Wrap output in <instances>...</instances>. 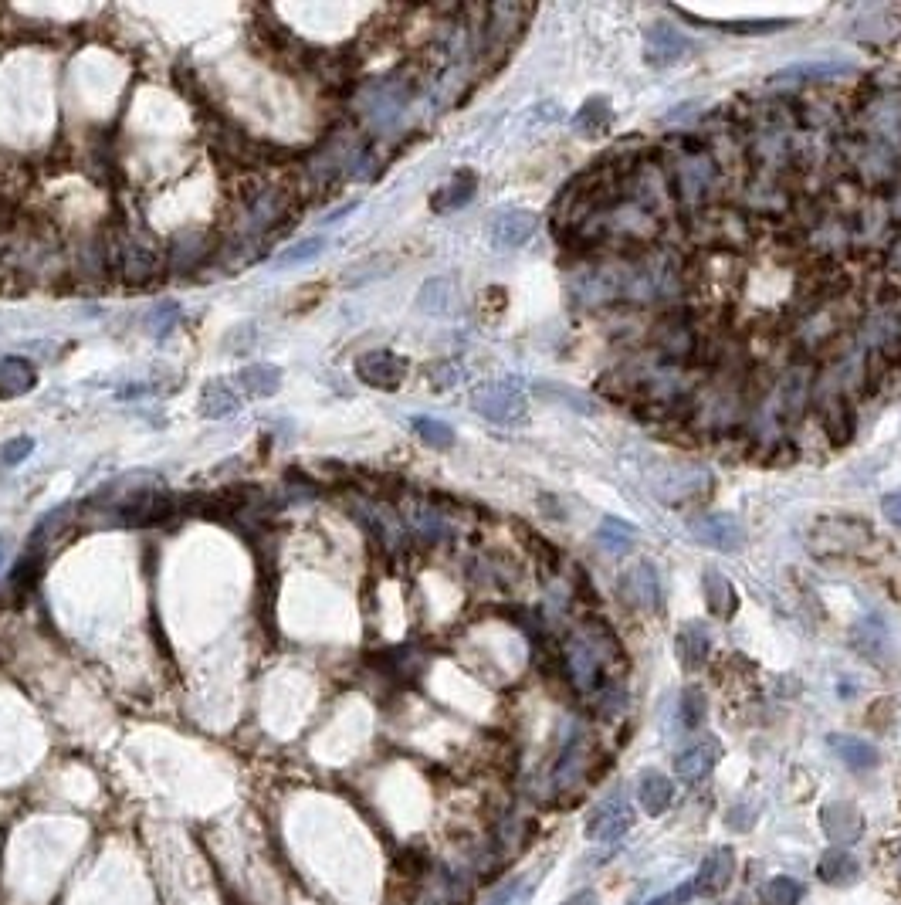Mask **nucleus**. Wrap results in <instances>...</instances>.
Instances as JSON below:
<instances>
[{
  "mask_svg": "<svg viewBox=\"0 0 901 905\" xmlns=\"http://www.w3.org/2000/svg\"><path fill=\"white\" fill-rule=\"evenodd\" d=\"M116 265H119V272L126 275V282L146 285L150 278L160 275L163 261H160V255H156L150 245H143V241H122L119 255H116Z\"/></svg>",
  "mask_w": 901,
  "mask_h": 905,
  "instance_id": "23",
  "label": "nucleus"
},
{
  "mask_svg": "<svg viewBox=\"0 0 901 905\" xmlns=\"http://www.w3.org/2000/svg\"><path fill=\"white\" fill-rule=\"evenodd\" d=\"M688 533L715 553H739L746 546V529L732 512H702L688 519Z\"/></svg>",
  "mask_w": 901,
  "mask_h": 905,
  "instance_id": "11",
  "label": "nucleus"
},
{
  "mask_svg": "<svg viewBox=\"0 0 901 905\" xmlns=\"http://www.w3.org/2000/svg\"><path fill=\"white\" fill-rule=\"evenodd\" d=\"M841 156L851 180L861 190H881V194H888V190H895L901 184V156L891 146L878 143V139L857 133V129L841 136Z\"/></svg>",
  "mask_w": 901,
  "mask_h": 905,
  "instance_id": "4",
  "label": "nucleus"
},
{
  "mask_svg": "<svg viewBox=\"0 0 901 905\" xmlns=\"http://www.w3.org/2000/svg\"><path fill=\"white\" fill-rule=\"evenodd\" d=\"M542 397H566L570 400V411H580V414H593V400L583 397V394H570V390H559V387H539Z\"/></svg>",
  "mask_w": 901,
  "mask_h": 905,
  "instance_id": "48",
  "label": "nucleus"
},
{
  "mask_svg": "<svg viewBox=\"0 0 901 905\" xmlns=\"http://www.w3.org/2000/svg\"><path fill=\"white\" fill-rule=\"evenodd\" d=\"M590 767H593V746H590V736L580 733L563 746V753H559L556 770H553V783L559 790L583 787V780L590 777Z\"/></svg>",
  "mask_w": 901,
  "mask_h": 905,
  "instance_id": "19",
  "label": "nucleus"
},
{
  "mask_svg": "<svg viewBox=\"0 0 901 905\" xmlns=\"http://www.w3.org/2000/svg\"><path fill=\"white\" fill-rule=\"evenodd\" d=\"M471 407L492 424H519L529 411V397L519 380H488L471 390Z\"/></svg>",
  "mask_w": 901,
  "mask_h": 905,
  "instance_id": "8",
  "label": "nucleus"
},
{
  "mask_svg": "<svg viewBox=\"0 0 901 905\" xmlns=\"http://www.w3.org/2000/svg\"><path fill=\"white\" fill-rule=\"evenodd\" d=\"M732 875H736V851L722 844V848L708 851L705 861L698 865L691 889H695V895H702V899H715V895H722L732 885Z\"/></svg>",
  "mask_w": 901,
  "mask_h": 905,
  "instance_id": "17",
  "label": "nucleus"
},
{
  "mask_svg": "<svg viewBox=\"0 0 901 905\" xmlns=\"http://www.w3.org/2000/svg\"><path fill=\"white\" fill-rule=\"evenodd\" d=\"M238 407H241L238 390H234L231 384H224V380L207 384L204 394H200V414L204 417H227V414L238 411Z\"/></svg>",
  "mask_w": 901,
  "mask_h": 905,
  "instance_id": "37",
  "label": "nucleus"
},
{
  "mask_svg": "<svg viewBox=\"0 0 901 905\" xmlns=\"http://www.w3.org/2000/svg\"><path fill=\"white\" fill-rule=\"evenodd\" d=\"M631 828H634V807L620 794H614L593 811L590 824H586V834L593 841H620Z\"/></svg>",
  "mask_w": 901,
  "mask_h": 905,
  "instance_id": "20",
  "label": "nucleus"
},
{
  "mask_svg": "<svg viewBox=\"0 0 901 905\" xmlns=\"http://www.w3.org/2000/svg\"><path fill=\"white\" fill-rule=\"evenodd\" d=\"M830 750L837 753V760H841L847 770L864 773V770L878 767V750H874L868 739H861V736H841V733L830 736Z\"/></svg>",
  "mask_w": 901,
  "mask_h": 905,
  "instance_id": "31",
  "label": "nucleus"
},
{
  "mask_svg": "<svg viewBox=\"0 0 901 905\" xmlns=\"http://www.w3.org/2000/svg\"><path fill=\"white\" fill-rule=\"evenodd\" d=\"M536 228H539L536 214L526 211V207H512V211L495 214V221L488 224V238H492V248L512 251L526 245L532 234H536Z\"/></svg>",
  "mask_w": 901,
  "mask_h": 905,
  "instance_id": "18",
  "label": "nucleus"
},
{
  "mask_svg": "<svg viewBox=\"0 0 901 905\" xmlns=\"http://www.w3.org/2000/svg\"><path fill=\"white\" fill-rule=\"evenodd\" d=\"M702 587H705V604H708V611H712V617L729 621L739 607V594H736V587H732V580L719 570H705Z\"/></svg>",
  "mask_w": 901,
  "mask_h": 905,
  "instance_id": "28",
  "label": "nucleus"
},
{
  "mask_svg": "<svg viewBox=\"0 0 901 905\" xmlns=\"http://www.w3.org/2000/svg\"><path fill=\"white\" fill-rule=\"evenodd\" d=\"M874 529L857 516H820L807 529V550L817 560H847L874 543Z\"/></svg>",
  "mask_w": 901,
  "mask_h": 905,
  "instance_id": "5",
  "label": "nucleus"
},
{
  "mask_svg": "<svg viewBox=\"0 0 901 905\" xmlns=\"http://www.w3.org/2000/svg\"><path fill=\"white\" fill-rule=\"evenodd\" d=\"M4 553H7V543L0 539V563H4Z\"/></svg>",
  "mask_w": 901,
  "mask_h": 905,
  "instance_id": "51",
  "label": "nucleus"
},
{
  "mask_svg": "<svg viewBox=\"0 0 901 905\" xmlns=\"http://www.w3.org/2000/svg\"><path fill=\"white\" fill-rule=\"evenodd\" d=\"M34 384H38V373L24 356H4L0 360V397H21L34 390Z\"/></svg>",
  "mask_w": 901,
  "mask_h": 905,
  "instance_id": "33",
  "label": "nucleus"
},
{
  "mask_svg": "<svg viewBox=\"0 0 901 905\" xmlns=\"http://www.w3.org/2000/svg\"><path fill=\"white\" fill-rule=\"evenodd\" d=\"M356 377H360L366 387L397 390L407 380V360L393 350H370L356 360Z\"/></svg>",
  "mask_w": 901,
  "mask_h": 905,
  "instance_id": "16",
  "label": "nucleus"
},
{
  "mask_svg": "<svg viewBox=\"0 0 901 905\" xmlns=\"http://www.w3.org/2000/svg\"><path fill=\"white\" fill-rule=\"evenodd\" d=\"M614 123V109H610V99L603 95H590L573 116V129L586 139H600Z\"/></svg>",
  "mask_w": 901,
  "mask_h": 905,
  "instance_id": "30",
  "label": "nucleus"
},
{
  "mask_svg": "<svg viewBox=\"0 0 901 905\" xmlns=\"http://www.w3.org/2000/svg\"><path fill=\"white\" fill-rule=\"evenodd\" d=\"M817 400V417L820 428L834 445H847L854 438V400L841 394V390H824V394H813Z\"/></svg>",
  "mask_w": 901,
  "mask_h": 905,
  "instance_id": "15",
  "label": "nucleus"
},
{
  "mask_svg": "<svg viewBox=\"0 0 901 905\" xmlns=\"http://www.w3.org/2000/svg\"><path fill=\"white\" fill-rule=\"evenodd\" d=\"M637 800H641V807L651 817L664 814L671 807V800H675V783H671L668 773L661 770H644L641 777H637Z\"/></svg>",
  "mask_w": 901,
  "mask_h": 905,
  "instance_id": "26",
  "label": "nucleus"
},
{
  "mask_svg": "<svg viewBox=\"0 0 901 905\" xmlns=\"http://www.w3.org/2000/svg\"><path fill=\"white\" fill-rule=\"evenodd\" d=\"M173 516H177V499L160 489H139L119 506L122 526H136V529L163 526V522H170Z\"/></svg>",
  "mask_w": 901,
  "mask_h": 905,
  "instance_id": "14",
  "label": "nucleus"
},
{
  "mask_svg": "<svg viewBox=\"0 0 901 905\" xmlns=\"http://www.w3.org/2000/svg\"><path fill=\"white\" fill-rule=\"evenodd\" d=\"M31 451H34V438H14V441H7V445L0 448V465H7V468L21 465V461L28 458Z\"/></svg>",
  "mask_w": 901,
  "mask_h": 905,
  "instance_id": "46",
  "label": "nucleus"
},
{
  "mask_svg": "<svg viewBox=\"0 0 901 905\" xmlns=\"http://www.w3.org/2000/svg\"><path fill=\"white\" fill-rule=\"evenodd\" d=\"M722 760V743L719 739H698V743H691L688 750L678 753L675 760V773L681 783H702L708 773L715 770V763Z\"/></svg>",
  "mask_w": 901,
  "mask_h": 905,
  "instance_id": "22",
  "label": "nucleus"
},
{
  "mask_svg": "<svg viewBox=\"0 0 901 905\" xmlns=\"http://www.w3.org/2000/svg\"><path fill=\"white\" fill-rule=\"evenodd\" d=\"M695 55V41L668 21H654L644 31V58L654 68H671Z\"/></svg>",
  "mask_w": 901,
  "mask_h": 905,
  "instance_id": "12",
  "label": "nucleus"
},
{
  "mask_svg": "<svg viewBox=\"0 0 901 905\" xmlns=\"http://www.w3.org/2000/svg\"><path fill=\"white\" fill-rule=\"evenodd\" d=\"M461 377H465V370H461L458 363H437V367L431 370V387L434 390H451Z\"/></svg>",
  "mask_w": 901,
  "mask_h": 905,
  "instance_id": "47",
  "label": "nucleus"
},
{
  "mask_svg": "<svg viewBox=\"0 0 901 905\" xmlns=\"http://www.w3.org/2000/svg\"><path fill=\"white\" fill-rule=\"evenodd\" d=\"M326 248V238H309V241H299V245H292V248H285L282 251V265H295V261H309V258H316L319 251Z\"/></svg>",
  "mask_w": 901,
  "mask_h": 905,
  "instance_id": "45",
  "label": "nucleus"
},
{
  "mask_svg": "<svg viewBox=\"0 0 901 905\" xmlns=\"http://www.w3.org/2000/svg\"><path fill=\"white\" fill-rule=\"evenodd\" d=\"M854 75L857 68L847 62H796L769 75L766 85L773 92H793V89H817V85L844 82V78H854Z\"/></svg>",
  "mask_w": 901,
  "mask_h": 905,
  "instance_id": "10",
  "label": "nucleus"
},
{
  "mask_svg": "<svg viewBox=\"0 0 901 905\" xmlns=\"http://www.w3.org/2000/svg\"><path fill=\"white\" fill-rule=\"evenodd\" d=\"M763 902L766 905H800L803 885L790 875H776L763 885Z\"/></svg>",
  "mask_w": 901,
  "mask_h": 905,
  "instance_id": "43",
  "label": "nucleus"
},
{
  "mask_svg": "<svg viewBox=\"0 0 901 905\" xmlns=\"http://www.w3.org/2000/svg\"><path fill=\"white\" fill-rule=\"evenodd\" d=\"M238 387H241V394H248V397H271L278 387H282V370H278L275 363L244 367L238 373Z\"/></svg>",
  "mask_w": 901,
  "mask_h": 905,
  "instance_id": "36",
  "label": "nucleus"
},
{
  "mask_svg": "<svg viewBox=\"0 0 901 905\" xmlns=\"http://www.w3.org/2000/svg\"><path fill=\"white\" fill-rule=\"evenodd\" d=\"M691 895H695V889H691V885H678V889L664 892V895H658V899H651V902H644V905H685Z\"/></svg>",
  "mask_w": 901,
  "mask_h": 905,
  "instance_id": "49",
  "label": "nucleus"
},
{
  "mask_svg": "<svg viewBox=\"0 0 901 905\" xmlns=\"http://www.w3.org/2000/svg\"><path fill=\"white\" fill-rule=\"evenodd\" d=\"M685 21H695V24H708V28H719L725 34H776V31H786L790 28V17H749V21H705V17L691 14V11H678Z\"/></svg>",
  "mask_w": 901,
  "mask_h": 905,
  "instance_id": "32",
  "label": "nucleus"
},
{
  "mask_svg": "<svg viewBox=\"0 0 901 905\" xmlns=\"http://www.w3.org/2000/svg\"><path fill=\"white\" fill-rule=\"evenodd\" d=\"M817 875L827 885H847L861 875V865H857V858L847 848H827L817 861Z\"/></svg>",
  "mask_w": 901,
  "mask_h": 905,
  "instance_id": "34",
  "label": "nucleus"
},
{
  "mask_svg": "<svg viewBox=\"0 0 901 905\" xmlns=\"http://www.w3.org/2000/svg\"><path fill=\"white\" fill-rule=\"evenodd\" d=\"M675 655L685 672H698L712 658V634L702 621H688L675 638Z\"/></svg>",
  "mask_w": 901,
  "mask_h": 905,
  "instance_id": "24",
  "label": "nucleus"
},
{
  "mask_svg": "<svg viewBox=\"0 0 901 905\" xmlns=\"http://www.w3.org/2000/svg\"><path fill=\"white\" fill-rule=\"evenodd\" d=\"M597 539H600V546L607 553L624 556V553H631V546H634V539H637V529L627 526V522L614 519V516H607V519L600 522Z\"/></svg>",
  "mask_w": 901,
  "mask_h": 905,
  "instance_id": "39",
  "label": "nucleus"
},
{
  "mask_svg": "<svg viewBox=\"0 0 901 905\" xmlns=\"http://www.w3.org/2000/svg\"><path fill=\"white\" fill-rule=\"evenodd\" d=\"M857 133L878 139L901 156V92L898 89H874L868 102L857 109Z\"/></svg>",
  "mask_w": 901,
  "mask_h": 905,
  "instance_id": "7",
  "label": "nucleus"
},
{
  "mask_svg": "<svg viewBox=\"0 0 901 905\" xmlns=\"http://www.w3.org/2000/svg\"><path fill=\"white\" fill-rule=\"evenodd\" d=\"M820 828L834 844H854L864 834V817L847 800H830L820 807Z\"/></svg>",
  "mask_w": 901,
  "mask_h": 905,
  "instance_id": "21",
  "label": "nucleus"
},
{
  "mask_svg": "<svg viewBox=\"0 0 901 905\" xmlns=\"http://www.w3.org/2000/svg\"><path fill=\"white\" fill-rule=\"evenodd\" d=\"M661 160L668 170L671 190H675L678 211H705V207L722 204V194L729 187V173L715 156L712 143L702 133H681L671 136L661 146Z\"/></svg>",
  "mask_w": 901,
  "mask_h": 905,
  "instance_id": "1",
  "label": "nucleus"
},
{
  "mask_svg": "<svg viewBox=\"0 0 901 905\" xmlns=\"http://www.w3.org/2000/svg\"><path fill=\"white\" fill-rule=\"evenodd\" d=\"M475 190H478V177L471 170H458V173H451V180H444L441 187L434 190V197H431V211H437V214H451V211H458V207H465L471 197H475Z\"/></svg>",
  "mask_w": 901,
  "mask_h": 905,
  "instance_id": "25",
  "label": "nucleus"
},
{
  "mask_svg": "<svg viewBox=\"0 0 901 905\" xmlns=\"http://www.w3.org/2000/svg\"><path fill=\"white\" fill-rule=\"evenodd\" d=\"M712 485H715V475L698 465H688V468L671 465V468H661L658 475H651V492L658 495L661 502H671V506H685V502L705 499Z\"/></svg>",
  "mask_w": 901,
  "mask_h": 905,
  "instance_id": "9",
  "label": "nucleus"
},
{
  "mask_svg": "<svg viewBox=\"0 0 901 905\" xmlns=\"http://www.w3.org/2000/svg\"><path fill=\"white\" fill-rule=\"evenodd\" d=\"M417 309L427 312V316H451L458 309V282L451 275L424 282L421 292H417Z\"/></svg>",
  "mask_w": 901,
  "mask_h": 905,
  "instance_id": "27",
  "label": "nucleus"
},
{
  "mask_svg": "<svg viewBox=\"0 0 901 905\" xmlns=\"http://www.w3.org/2000/svg\"><path fill=\"white\" fill-rule=\"evenodd\" d=\"M407 526H410V533L417 539H424V543H441V539L451 536L448 516H444L441 509L427 506V502H414V506L407 509Z\"/></svg>",
  "mask_w": 901,
  "mask_h": 905,
  "instance_id": "29",
  "label": "nucleus"
},
{
  "mask_svg": "<svg viewBox=\"0 0 901 905\" xmlns=\"http://www.w3.org/2000/svg\"><path fill=\"white\" fill-rule=\"evenodd\" d=\"M617 590L624 597V604L634 607V611H644V614L661 611V577L651 560L631 563V567L620 573Z\"/></svg>",
  "mask_w": 901,
  "mask_h": 905,
  "instance_id": "13",
  "label": "nucleus"
},
{
  "mask_svg": "<svg viewBox=\"0 0 901 905\" xmlns=\"http://www.w3.org/2000/svg\"><path fill=\"white\" fill-rule=\"evenodd\" d=\"M559 665L570 678L573 692L580 695H603L617 692V672L624 668V648L617 634L607 628V621H580L566 634L559 648Z\"/></svg>",
  "mask_w": 901,
  "mask_h": 905,
  "instance_id": "2",
  "label": "nucleus"
},
{
  "mask_svg": "<svg viewBox=\"0 0 901 905\" xmlns=\"http://www.w3.org/2000/svg\"><path fill=\"white\" fill-rule=\"evenodd\" d=\"M539 875H529V878H512V882H505L502 889H495L492 895H488L485 905H512V902H522L529 899L532 889H536Z\"/></svg>",
  "mask_w": 901,
  "mask_h": 905,
  "instance_id": "44",
  "label": "nucleus"
},
{
  "mask_svg": "<svg viewBox=\"0 0 901 905\" xmlns=\"http://www.w3.org/2000/svg\"><path fill=\"white\" fill-rule=\"evenodd\" d=\"M851 645L857 648V655L864 658H881L888 651V628L878 621V617H864L851 628Z\"/></svg>",
  "mask_w": 901,
  "mask_h": 905,
  "instance_id": "35",
  "label": "nucleus"
},
{
  "mask_svg": "<svg viewBox=\"0 0 901 905\" xmlns=\"http://www.w3.org/2000/svg\"><path fill=\"white\" fill-rule=\"evenodd\" d=\"M813 394H817V363L796 360L776 377L773 390H769V400H763V404L773 411V417L783 428H793V424L803 421L807 407L813 404Z\"/></svg>",
  "mask_w": 901,
  "mask_h": 905,
  "instance_id": "6",
  "label": "nucleus"
},
{
  "mask_svg": "<svg viewBox=\"0 0 901 905\" xmlns=\"http://www.w3.org/2000/svg\"><path fill=\"white\" fill-rule=\"evenodd\" d=\"M427 872H431V855H427L424 848H417V844H410V848H404L397 858H393V878H404V882L421 885V878Z\"/></svg>",
  "mask_w": 901,
  "mask_h": 905,
  "instance_id": "40",
  "label": "nucleus"
},
{
  "mask_svg": "<svg viewBox=\"0 0 901 905\" xmlns=\"http://www.w3.org/2000/svg\"><path fill=\"white\" fill-rule=\"evenodd\" d=\"M617 173H620V194L634 200L637 207H644L651 217H658L661 224H668L678 214V200H675V190H671L661 153L637 150L617 163Z\"/></svg>",
  "mask_w": 901,
  "mask_h": 905,
  "instance_id": "3",
  "label": "nucleus"
},
{
  "mask_svg": "<svg viewBox=\"0 0 901 905\" xmlns=\"http://www.w3.org/2000/svg\"><path fill=\"white\" fill-rule=\"evenodd\" d=\"M678 712H681V726H685V729H698V726H702L705 716H708V695H705V689H698V685H685V689H681Z\"/></svg>",
  "mask_w": 901,
  "mask_h": 905,
  "instance_id": "41",
  "label": "nucleus"
},
{
  "mask_svg": "<svg viewBox=\"0 0 901 905\" xmlns=\"http://www.w3.org/2000/svg\"><path fill=\"white\" fill-rule=\"evenodd\" d=\"M410 428H414V434L424 441V445H431L437 451H448L454 445V428L444 421H434V417H414Z\"/></svg>",
  "mask_w": 901,
  "mask_h": 905,
  "instance_id": "42",
  "label": "nucleus"
},
{
  "mask_svg": "<svg viewBox=\"0 0 901 905\" xmlns=\"http://www.w3.org/2000/svg\"><path fill=\"white\" fill-rule=\"evenodd\" d=\"M41 573H45V553H41V546H28V553L17 560V567L11 573V587L17 594H31L38 587Z\"/></svg>",
  "mask_w": 901,
  "mask_h": 905,
  "instance_id": "38",
  "label": "nucleus"
},
{
  "mask_svg": "<svg viewBox=\"0 0 901 905\" xmlns=\"http://www.w3.org/2000/svg\"><path fill=\"white\" fill-rule=\"evenodd\" d=\"M881 516H885L891 526L901 529V492H888L885 499H881Z\"/></svg>",
  "mask_w": 901,
  "mask_h": 905,
  "instance_id": "50",
  "label": "nucleus"
}]
</instances>
